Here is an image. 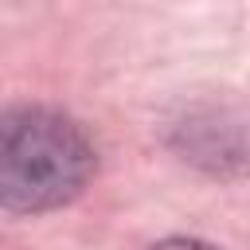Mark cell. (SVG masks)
I'll list each match as a JSON object with an SVG mask.
<instances>
[{"mask_svg":"<svg viewBox=\"0 0 250 250\" xmlns=\"http://www.w3.org/2000/svg\"><path fill=\"white\" fill-rule=\"evenodd\" d=\"M94 176L90 137L59 109H0V207L51 211L70 203Z\"/></svg>","mask_w":250,"mask_h":250,"instance_id":"cell-1","label":"cell"},{"mask_svg":"<svg viewBox=\"0 0 250 250\" xmlns=\"http://www.w3.org/2000/svg\"><path fill=\"white\" fill-rule=\"evenodd\" d=\"M152 250H219V246L199 242V238H168V242H156Z\"/></svg>","mask_w":250,"mask_h":250,"instance_id":"cell-2","label":"cell"}]
</instances>
